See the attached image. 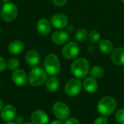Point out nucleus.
I'll list each match as a JSON object with an SVG mask.
<instances>
[{"label": "nucleus", "instance_id": "nucleus-9", "mask_svg": "<svg viewBox=\"0 0 124 124\" xmlns=\"http://www.w3.org/2000/svg\"><path fill=\"white\" fill-rule=\"evenodd\" d=\"M50 23L57 29H63L68 25V19L67 16L62 13H57L52 16Z\"/></svg>", "mask_w": 124, "mask_h": 124}, {"label": "nucleus", "instance_id": "nucleus-24", "mask_svg": "<svg viewBox=\"0 0 124 124\" xmlns=\"http://www.w3.org/2000/svg\"><path fill=\"white\" fill-rule=\"evenodd\" d=\"M89 39L92 43H97L100 39V33L97 30H92L89 33Z\"/></svg>", "mask_w": 124, "mask_h": 124}, {"label": "nucleus", "instance_id": "nucleus-15", "mask_svg": "<svg viewBox=\"0 0 124 124\" xmlns=\"http://www.w3.org/2000/svg\"><path fill=\"white\" fill-rule=\"evenodd\" d=\"M38 33L41 36H46L51 31V23L46 18H41L36 24Z\"/></svg>", "mask_w": 124, "mask_h": 124}, {"label": "nucleus", "instance_id": "nucleus-13", "mask_svg": "<svg viewBox=\"0 0 124 124\" xmlns=\"http://www.w3.org/2000/svg\"><path fill=\"white\" fill-rule=\"evenodd\" d=\"M31 122L33 124H49V118L43 110H36L31 115Z\"/></svg>", "mask_w": 124, "mask_h": 124}, {"label": "nucleus", "instance_id": "nucleus-33", "mask_svg": "<svg viewBox=\"0 0 124 124\" xmlns=\"http://www.w3.org/2000/svg\"><path fill=\"white\" fill-rule=\"evenodd\" d=\"M16 124L15 123H12V122H7V124Z\"/></svg>", "mask_w": 124, "mask_h": 124}, {"label": "nucleus", "instance_id": "nucleus-8", "mask_svg": "<svg viewBox=\"0 0 124 124\" xmlns=\"http://www.w3.org/2000/svg\"><path fill=\"white\" fill-rule=\"evenodd\" d=\"M80 52L79 46L76 42L70 41L67 43L62 49V55L68 60H73L78 57Z\"/></svg>", "mask_w": 124, "mask_h": 124}, {"label": "nucleus", "instance_id": "nucleus-31", "mask_svg": "<svg viewBox=\"0 0 124 124\" xmlns=\"http://www.w3.org/2000/svg\"><path fill=\"white\" fill-rule=\"evenodd\" d=\"M65 124L62 121L60 120H55V121H53L52 122H51L50 124Z\"/></svg>", "mask_w": 124, "mask_h": 124}, {"label": "nucleus", "instance_id": "nucleus-22", "mask_svg": "<svg viewBox=\"0 0 124 124\" xmlns=\"http://www.w3.org/2000/svg\"><path fill=\"white\" fill-rule=\"evenodd\" d=\"M89 36V33L85 28H79L75 35V39L76 41L81 42L85 41Z\"/></svg>", "mask_w": 124, "mask_h": 124}, {"label": "nucleus", "instance_id": "nucleus-5", "mask_svg": "<svg viewBox=\"0 0 124 124\" xmlns=\"http://www.w3.org/2000/svg\"><path fill=\"white\" fill-rule=\"evenodd\" d=\"M18 9L17 6L12 2L5 3L1 9V17L5 22L13 21L17 15Z\"/></svg>", "mask_w": 124, "mask_h": 124}, {"label": "nucleus", "instance_id": "nucleus-11", "mask_svg": "<svg viewBox=\"0 0 124 124\" xmlns=\"http://www.w3.org/2000/svg\"><path fill=\"white\" fill-rule=\"evenodd\" d=\"M12 80L15 85L18 86H23L28 81V76L23 70L16 69L12 74Z\"/></svg>", "mask_w": 124, "mask_h": 124}, {"label": "nucleus", "instance_id": "nucleus-17", "mask_svg": "<svg viewBox=\"0 0 124 124\" xmlns=\"http://www.w3.org/2000/svg\"><path fill=\"white\" fill-rule=\"evenodd\" d=\"M25 61L31 67H36L40 62L39 54L35 50H30L25 54Z\"/></svg>", "mask_w": 124, "mask_h": 124}, {"label": "nucleus", "instance_id": "nucleus-32", "mask_svg": "<svg viewBox=\"0 0 124 124\" xmlns=\"http://www.w3.org/2000/svg\"><path fill=\"white\" fill-rule=\"evenodd\" d=\"M2 108H3V102H2V100L0 99V112H1V110H2Z\"/></svg>", "mask_w": 124, "mask_h": 124}, {"label": "nucleus", "instance_id": "nucleus-29", "mask_svg": "<svg viewBox=\"0 0 124 124\" xmlns=\"http://www.w3.org/2000/svg\"><path fill=\"white\" fill-rule=\"evenodd\" d=\"M52 1H53V3L56 6H57V7H62V6H64L67 3L68 0H52Z\"/></svg>", "mask_w": 124, "mask_h": 124}, {"label": "nucleus", "instance_id": "nucleus-27", "mask_svg": "<svg viewBox=\"0 0 124 124\" xmlns=\"http://www.w3.org/2000/svg\"><path fill=\"white\" fill-rule=\"evenodd\" d=\"M65 124H80V122L77 118L74 117H71L65 120Z\"/></svg>", "mask_w": 124, "mask_h": 124}, {"label": "nucleus", "instance_id": "nucleus-25", "mask_svg": "<svg viewBox=\"0 0 124 124\" xmlns=\"http://www.w3.org/2000/svg\"><path fill=\"white\" fill-rule=\"evenodd\" d=\"M115 118L118 124H124V108H121L116 112Z\"/></svg>", "mask_w": 124, "mask_h": 124}, {"label": "nucleus", "instance_id": "nucleus-36", "mask_svg": "<svg viewBox=\"0 0 124 124\" xmlns=\"http://www.w3.org/2000/svg\"><path fill=\"white\" fill-rule=\"evenodd\" d=\"M0 33H1V28H0Z\"/></svg>", "mask_w": 124, "mask_h": 124}, {"label": "nucleus", "instance_id": "nucleus-16", "mask_svg": "<svg viewBox=\"0 0 124 124\" xmlns=\"http://www.w3.org/2000/svg\"><path fill=\"white\" fill-rule=\"evenodd\" d=\"M83 86L84 90L88 93H95L98 89V82L92 77H86L83 82Z\"/></svg>", "mask_w": 124, "mask_h": 124}, {"label": "nucleus", "instance_id": "nucleus-14", "mask_svg": "<svg viewBox=\"0 0 124 124\" xmlns=\"http://www.w3.org/2000/svg\"><path fill=\"white\" fill-rule=\"evenodd\" d=\"M111 60L116 65H124V48L118 47L111 52Z\"/></svg>", "mask_w": 124, "mask_h": 124}, {"label": "nucleus", "instance_id": "nucleus-6", "mask_svg": "<svg viewBox=\"0 0 124 124\" xmlns=\"http://www.w3.org/2000/svg\"><path fill=\"white\" fill-rule=\"evenodd\" d=\"M52 113L54 116L60 121L66 120L70 116V110L69 107L61 101H58L53 105Z\"/></svg>", "mask_w": 124, "mask_h": 124}, {"label": "nucleus", "instance_id": "nucleus-20", "mask_svg": "<svg viewBox=\"0 0 124 124\" xmlns=\"http://www.w3.org/2000/svg\"><path fill=\"white\" fill-rule=\"evenodd\" d=\"M46 88L48 90V92L51 93L57 92L59 88V81L57 78L54 77L49 78L46 82Z\"/></svg>", "mask_w": 124, "mask_h": 124}, {"label": "nucleus", "instance_id": "nucleus-18", "mask_svg": "<svg viewBox=\"0 0 124 124\" xmlns=\"http://www.w3.org/2000/svg\"><path fill=\"white\" fill-rule=\"evenodd\" d=\"M24 49V44L20 40H15L12 41L9 44L8 50L12 54H19Z\"/></svg>", "mask_w": 124, "mask_h": 124}, {"label": "nucleus", "instance_id": "nucleus-28", "mask_svg": "<svg viewBox=\"0 0 124 124\" xmlns=\"http://www.w3.org/2000/svg\"><path fill=\"white\" fill-rule=\"evenodd\" d=\"M6 68H7V62L5 60L0 56V73L4 71Z\"/></svg>", "mask_w": 124, "mask_h": 124}, {"label": "nucleus", "instance_id": "nucleus-34", "mask_svg": "<svg viewBox=\"0 0 124 124\" xmlns=\"http://www.w3.org/2000/svg\"><path fill=\"white\" fill-rule=\"evenodd\" d=\"M33 124L32 122H28V123H25V124Z\"/></svg>", "mask_w": 124, "mask_h": 124}, {"label": "nucleus", "instance_id": "nucleus-2", "mask_svg": "<svg viewBox=\"0 0 124 124\" xmlns=\"http://www.w3.org/2000/svg\"><path fill=\"white\" fill-rule=\"evenodd\" d=\"M117 108L116 100L110 96H105L100 100L97 104L98 112L104 116H111Z\"/></svg>", "mask_w": 124, "mask_h": 124}, {"label": "nucleus", "instance_id": "nucleus-4", "mask_svg": "<svg viewBox=\"0 0 124 124\" xmlns=\"http://www.w3.org/2000/svg\"><path fill=\"white\" fill-rule=\"evenodd\" d=\"M28 81L32 86H41L46 81V72L41 68H33L28 75Z\"/></svg>", "mask_w": 124, "mask_h": 124}, {"label": "nucleus", "instance_id": "nucleus-10", "mask_svg": "<svg viewBox=\"0 0 124 124\" xmlns=\"http://www.w3.org/2000/svg\"><path fill=\"white\" fill-rule=\"evenodd\" d=\"M1 118L5 122H12L17 116V110L12 105H7L1 110Z\"/></svg>", "mask_w": 124, "mask_h": 124}, {"label": "nucleus", "instance_id": "nucleus-21", "mask_svg": "<svg viewBox=\"0 0 124 124\" xmlns=\"http://www.w3.org/2000/svg\"><path fill=\"white\" fill-rule=\"evenodd\" d=\"M89 73L91 75V77H92L95 79H98L103 76V75L105 73V70L101 66L95 65L91 68V70H89Z\"/></svg>", "mask_w": 124, "mask_h": 124}, {"label": "nucleus", "instance_id": "nucleus-1", "mask_svg": "<svg viewBox=\"0 0 124 124\" xmlns=\"http://www.w3.org/2000/svg\"><path fill=\"white\" fill-rule=\"evenodd\" d=\"M89 70V63L86 59L83 57L75 60L70 65V71L77 78H85Z\"/></svg>", "mask_w": 124, "mask_h": 124}, {"label": "nucleus", "instance_id": "nucleus-12", "mask_svg": "<svg viewBox=\"0 0 124 124\" xmlns=\"http://www.w3.org/2000/svg\"><path fill=\"white\" fill-rule=\"evenodd\" d=\"M51 39L54 44L57 45H62V44H66L69 41L70 36L67 31L59 30V31H54L52 33Z\"/></svg>", "mask_w": 124, "mask_h": 124}, {"label": "nucleus", "instance_id": "nucleus-7", "mask_svg": "<svg viewBox=\"0 0 124 124\" xmlns=\"http://www.w3.org/2000/svg\"><path fill=\"white\" fill-rule=\"evenodd\" d=\"M82 83L78 78H71L65 85V93L69 97L77 96L82 89Z\"/></svg>", "mask_w": 124, "mask_h": 124}, {"label": "nucleus", "instance_id": "nucleus-26", "mask_svg": "<svg viewBox=\"0 0 124 124\" xmlns=\"http://www.w3.org/2000/svg\"><path fill=\"white\" fill-rule=\"evenodd\" d=\"M108 124V119L106 116H100L95 119L94 121V124Z\"/></svg>", "mask_w": 124, "mask_h": 124}, {"label": "nucleus", "instance_id": "nucleus-35", "mask_svg": "<svg viewBox=\"0 0 124 124\" xmlns=\"http://www.w3.org/2000/svg\"><path fill=\"white\" fill-rule=\"evenodd\" d=\"M3 1H5V2H7V1H9V0H2Z\"/></svg>", "mask_w": 124, "mask_h": 124}, {"label": "nucleus", "instance_id": "nucleus-30", "mask_svg": "<svg viewBox=\"0 0 124 124\" xmlns=\"http://www.w3.org/2000/svg\"><path fill=\"white\" fill-rule=\"evenodd\" d=\"M24 121V118L23 116H16V118H15V123L16 124H23Z\"/></svg>", "mask_w": 124, "mask_h": 124}, {"label": "nucleus", "instance_id": "nucleus-23", "mask_svg": "<svg viewBox=\"0 0 124 124\" xmlns=\"http://www.w3.org/2000/svg\"><path fill=\"white\" fill-rule=\"evenodd\" d=\"M19 65H20V61L17 58H15V57L11 58L7 64V68L11 70H15L17 69Z\"/></svg>", "mask_w": 124, "mask_h": 124}, {"label": "nucleus", "instance_id": "nucleus-37", "mask_svg": "<svg viewBox=\"0 0 124 124\" xmlns=\"http://www.w3.org/2000/svg\"></svg>", "mask_w": 124, "mask_h": 124}, {"label": "nucleus", "instance_id": "nucleus-19", "mask_svg": "<svg viewBox=\"0 0 124 124\" xmlns=\"http://www.w3.org/2000/svg\"><path fill=\"white\" fill-rule=\"evenodd\" d=\"M100 50L104 54H110L113 51V44L108 39H102L98 44Z\"/></svg>", "mask_w": 124, "mask_h": 124}, {"label": "nucleus", "instance_id": "nucleus-3", "mask_svg": "<svg viewBox=\"0 0 124 124\" xmlns=\"http://www.w3.org/2000/svg\"><path fill=\"white\" fill-rule=\"evenodd\" d=\"M45 71L50 76H57L60 71V62L58 57L54 54H49L44 62Z\"/></svg>", "mask_w": 124, "mask_h": 124}]
</instances>
